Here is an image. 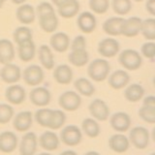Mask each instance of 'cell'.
<instances>
[{"mask_svg": "<svg viewBox=\"0 0 155 155\" xmlns=\"http://www.w3.org/2000/svg\"><path fill=\"white\" fill-rule=\"evenodd\" d=\"M89 7L96 14H105L109 10L110 0H89Z\"/></svg>", "mask_w": 155, "mask_h": 155, "instance_id": "obj_41", "label": "cell"}, {"mask_svg": "<svg viewBox=\"0 0 155 155\" xmlns=\"http://www.w3.org/2000/svg\"><path fill=\"white\" fill-rule=\"evenodd\" d=\"M52 110L51 109H40L35 113V120L38 124H40L42 127H47L50 122L51 114Z\"/></svg>", "mask_w": 155, "mask_h": 155, "instance_id": "obj_38", "label": "cell"}, {"mask_svg": "<svg viewBox=\"0 0 155 155\" xmlns=\"http://www.w3.org/2000/svg\"><path fill=\"white\" fill-rule=\"evenodd\" d=\"M81 139V131L76 125H68L60 132V140L68 147H76V145L80 144Z\"/></svg>", "mask_w": 155, "mask_h": 155, "instance_id": "obj_4", "label": "cell"}, {"mask_svg": "<svg viewBox=\"0 0 155 155\" xmlns=\"http://www.w3.org/2000/svg\"><path fill=\"white\" fill-rule=\"evenodd\" d=\"M14 116V109L11 105L0 104V124L9 123Z\"/></svg>", "mask_w": 155, "mask_h": 155, "instance_id": "obj_40", "label": "cell"}, {"mask_svg": "<svg viewBox=\"0 0 155 155\" xmlns=\"http://www.w3.org/2000/svg\"><path fill=\"white\" fill-rule=\"evenodd\" d=\"M150 155H155V153H154V152H152V153H151V154H150Z\"/></svg>", "mask_w": 155, "mask_h": 155, "instance_id": "obj_54", "label": "cell"}, {"mask_svg": "<svg viewBox=\"0 0 155 155\" xmlns=\"http://www.w3.org/2000/svg\"><path fill=\"white\" fill-rule=\"evenodd\" d=\"M142 53L143 56L153 60L155 56V44L152 41L143 44L142 46Z\"/></svg>", "mask_w": 155, "mask_h": 155, "instance_id": "obj_42", "label": "cell"}, {"mask_svg": "<svg viewBox=\"0 0 155 155\" xmlns=\"http://www.w3.org/2000/svg\"><path fill=\"white\" fill-rule=\"evenodd\" d=\"M119 63L125 69L130 71L138 70L142 66L143 58L140 53L135 50H125L119 54Z\"/></svg>", "mask_w": 155, "mask_h": 155, "instance_id": "obj_2", "label": "cell"}, {"mask_svg": "<svg viewBox=\"0 0 155 155\" xmlns=\"http://www.w3.org/2000/svg\"><path fill=\"white\" fill-rule=\"evenodd\" d=\"M38 155H51V154L48 153V152H43V153H40V154H38Z\"/></svg>", "mask_w": 155, "mask_h": 155, "instance_id": "obj_52", "label": "cell"}, {"mask_svg": "<svg viewBox=\"0 0 155 155\" xmlns=\"http://www.w3.org/2000/svg\"><path fill=\"white\" fill-rule=\"evenodd\" d=\"M111 5H113L114 13L119 15V16L127 15L132 9L131 0H113Z\"/></svg>", "mask_w": 155, "mask_h": 155, "instance_id": "obj_37", "label": "cell"}, {"mask_svg": "<svg viewBox=\"0 0 155 155\" xmlns=\"http://www.w3.org/2000/svg\"><path fill=\"white\" fill-rule=\"evenodd\" d=\"M143 106H147V107H152V108H155V97L150 95L145 97L143 99Z\"/></svg>", "mask_w": 155, "mask_h": 155, "instance_id": "obj_46", "label": "cell"}, {"mask_svg": "<svg viewBox=\"0 0 155 155\" xmlns=\"http://www.w3.org/2000/svg\"><path fill=\"white\" fill-rule=\"evenodd\" d=\"M7 0H0V9H1L2 7H3V5H4V3L6 2Z\"/></svg>", "mask_w": 155, "mask_h": 155, "instance_id": "obj_51", "label": "cell"}, {"mask_svg": "<svg viewBox=\"0 0 155 155\" xmlns=\"http://www.w3.org/2000/svg\"><path fill=\"white\" fill-rule=\"evenodd\" d=\"M110 67L109 62L103 58H98L92 61L88 68H87V74L91 80L94 81H103L109 77Z\"/></svg>", "mask_w": 155, "mask_h": 155, "instance_id": "obj_1", "label": "cell"}, {"mask_svg": "<svg viewBox=\"0 0 155 155\" xmlns=\"http://www.w3.org/2000/svg\"><path fill=\"white\" fill-rule=\"evenodd\" d=\"M130 81V76L127 72L117 70L109 77V84L114 89H121L125 87Z\"/></svg>", "mask_w": 155, "mask_h": 155, "instance_id": "obj_21", "label": "cell"}, {"mask_svg": "<svg viewBox=\"0 0 155 155\" xmlns=\"http://www.w3.org/2000/svg\"><path fill=\"white\" fill-rule=\"evenodd\" d=\"M15 58V48L13 43L7 39H0V63H11Z\"/></svg>", "mask_w": 155, "mask_h": 155, "instance_id": "obj_20", "label": "cell"}, {"mask_svg": "<svg viewBox=\"0 0 155 155\" xmlns=\"http://www.w3.org/2000/svg\"><path fill=\"white\" fill-rule=\"evenodd\" d=\"M80 11V3L78 0H69V1L57 7V12L62 18H70L75 17Z\"/></svg>", "mask_w": 155, "mask_h": 155, "instance_id": "obj_27", "label": "cell"}, {"mask_svg": "<svg viewBox=\"0 0 155 155\" xmlns=\"http://www.w3.org/2000/svg\"><path fill=\"white\" fill-rule=\"evenodd\" d=\"M18 140L17 135L11 131H5L0 134V151L12 153L18 147Z\"/></svg>", "mask_w": 155, "mask_h": 155, "instance_id": "obj_11", "label": "cell"}, {"mask_svg": "<svg viewBox=\"0 0 155 155\" xmlns=\"http://www.w3.org/2000/svg\"><path fill=\"white\" fill-rule=\"evenodd\" d=\"M11 1L14 3V4H17V5H21V4H23L24 2L26 1V0H11Z\"/></svg>", "mask_w": 155, "mask_h": 155, "instance_id": "obj_49", "label": "cell"}, {"mask_svg": "<svg viewBox=\"0 0 155 155\" xmlns=\"http://www.w3.org/2000/svg\"><path fill=\"white\" fill-rule=\"evenodd\" d=\"M33 123V115L29 110L18 113L14 117L13 126L18 132H27L31 128Z\"/></svg>", "mask_w": 155, "mask_h": 155, "instance_id": "obj_13", "label": "cell"}, {"mask_svg": "<svg viewBox=\"0 0 155 155\" xmlns=\"http://www.w3.org/2000/svg\"><path fill=\"white\" fill-rule=\"evenodd\" d=\"M17 18L23 24H30L35 19V11L33 6L29 4H21L16 12Z\"/></svg>", "mask_w": 155, "mask_h": 155, "instance_id": "obj_23", "label": "cell"}, {"mask_svg": "<svg viewBox=\"0 0 155 155\" xmlns=\"http://www.w3.org/2000/svg\"><path fill=\"white\" fill-rule=\"evenodd\" d=\"M144 95V89L143 87L139 84H132L129 86L126 87L124 91V96L126 100L129 102H138L143 98Z\"/></svg>", "mask_w": 155, "mask_h": 155, "instance_id": "obj_31", "label": "cell"}, {"mask_svg": "<svg viewBox=\"0 0 155 155\" xmlns=\"http://www.w3.org/2000/svg\"><path fill=\"white\" fill-rule=\"evenodd\" d=\"M84 155H100V153L97 152V151H88Z\"/></svg>", "mask_w": 155, "mask_h": 155, "instance_id": "obj_50", "label": "cell"}, {"mask_svg": "<svg viewBox=\"0 0 155 155\" xmlns=\"http://www.w3.org/2000/svg\"><path fill=\"white\" fill-rule=\"evenodd\" d=\"M53 78L60 84H68L72 81L73 79V71L66 64L57 66L53 72Z\"/></svg>", "mask_w": 155, "mask_h": 155, "instance_id": "obj_25", "label": "cell"}, {"mask_svg": "<svg viewBox=\"0 0 155 155\" xmlns=\"http://www.w3.org/2000/svg\"><path fill=\"white\" fill-rule=\"evenodd\" d=\"M60 155H78V154L74 150H65V151L60 153Z\"/></svg>", "mask_w": 155, "mask_h": 155, "instance_id": "obj_48", "label": "cell"}, {"mask_svg": "<svg viewBox=\"0 0 155 155\" xmlns=\"http://www.w3.org/2000/svg\"><path fill=\"white\" fill-rule=\"evenodd\" d=\"M84 133L89 138H97L100 135V125L94 118H85L81 123Z\"/></svg>", "mask_w": 155, "mask_h": 155, "instance_id": "obj_32", "label": "cell"}, {"mask_svg": "<svg viewBox=\"0 0 155 155\" xmlns=\"http://www.w3.org/2000/svg\"><path fill=\"white\" fill-rule=\"evenodd\" d=\"M75 88L78 90L79 93L81 95L86 96V97H90L94 94L95 92V87L92 84V82L88 81L85 78H80L75 81Z\"/></svg>", "mask_w": 155, "mask_h": 155, "instance_id": "obj_33", "label": "cell"}, {"mask_svg": "<svg viewBox=\"0 0 155 155\" xmlns=\"http://www.w3.org/2000/svg\"><path fill=\"white\" fill-rule=\"evenodd\" d=\"M135 1H137V2H140V1H143V0H135Z\"/></svg>", "mask_w": 155, "mask_h": 155, "instance_id": "obj_53", "label": "cell"}, {"mask_svg": "<svg viewBox=\"0 0 155 155\" xmlns=\"http://www.w3.org/2000/svg\"><path fill=\"white\" fill-rule=\"evenodd\" d=\"M39 23L45 32L52 33L58 26V18L55 13L43 15V16H39Z\"/></svg>", "mask_w": 155, "mask_h": 155, "instance_id": "obj_26", "label": "cell"}, {"mask_svg": "<svg viewBox=\"0 0 155 155\" xmlns=\"http://www.w3.org/2000/svg\"><path fill=\"white\" fill-rule=\"evenodd\" d=\"M142 19L137 17H132L127 19H123L121 25V35L126 37H135L140 33Z\"/></svg>", "mask_w": 155, "mask_h": 155, "instance_id": "obj_16", "label": "cell"}, {"mask_svg": "<svg viewBox=\"0 0 155 155\" xmlns=\"http://www.w3.org/2000/svg\"><path fill=\"white\" fill-rule=\"evenodd\" d=\"M0 78L6 84H16L21 78V68L16 64H12V63L4 64L2 69L0 70Z\"/></svg>", "mask_w": 155, "mask_h": 155, "instance_id": "obj_8", "label": "cell"}, {"mask_svg": "<svg viewBox=\"0 0 155 155\" xmlns=\"http://www.w3.org/2000/svg\"><path fill=\"white\" fill-rule=\"evenodd\" d=\"M22 77L26 84L36 86L44 81V71L40 66L30 65L24 69Z\"/></svg>", "mask_w": 155, "mask_h": 155, "instance_id": "obj_7", "label": "cell"}, {"mask_svg": "<svg viewBox=\"0 0 155 155\" xmlns=\"http://www.w3.org/2000/svg\"><path fill=\"white\" fill-rule=\"evenodd\" d=\"M14 41L17 43V45L32 40V31L30 28L26 26H21L18 27L16 30L14 31L13 34Z\"/></svg>", "mask_w": 155, "mask_h": 155, "instance_id": "obj_36", "label": "cell"}, {"mask_svg": "<svg viewBox=\"0 0 155 155\" xmlns=\"http://www.w3.org/2000/svg\"><path fill=\"white\" fill-rule=\"evenodd\" d=\"M119 43L113 38H106L103 41H101L98 45V52L100 54L106 57L110 58L114 57L119 51Z\"/></svg>", "mask_w": 155, "mask_h": 155, "instance_id": "obj_12", "label": "cell"}, {"mask_svg": "<svg viewBox=\"0 0 155 155\" xmlns=\"http://www.w3.org/2000/svg\"><path fill=\"white\" fill-rule=\"evenodd\" d=\"M89 113L93 118L99 121H106L110 116V109L105 101L101 99H95L90 103Z\"/></svg>", "mask_w": 155, "mask_h": 155, "instance_id": "obj_9", "label": "cell"}, {"mask_svg": "<svg viewBox=\"0 0 155 155\" xmlns=\"http://www.w3.org/2000/svg\"><path fill=\"white\" fill-rule=\"evenodd\" d=\"M51 46L57 52H64L70 46V38L64 32H58L51 37Z\"/></svg>", "mask_w": 155, "mask_h": 155, "instance_id": "obj_22", "label": "cell"}, {"mask_svg": "<svg viewBox=\"0 0 155 155\" xmlns=\"http://www.w3.org/2000/svg\"><path fill=\"white\" fill-rule=\"evenodd\" d=\"M68 58L71 64L77 67H82L88 62L89 55L86 51V48H77V50H71Z\"/></svg>", "mask_w": 155, "mask_h": 155, "instance_id": "obj_29", "label": "cell"}, {"mask_svg": "<svg viewBox=\"0 0 155 155\" xmlns=\"http://www.w3.org/2000/svg\"><path fill=\"white\" fill-rule=\"evenodd\" d=\"M39 144L47 151H53L59 147V138L54 132L46 131L39 138Z\"/></svg>", "mask_w": 155, "mask_h": 155, "instance_id": "obj_18", "label": "cell"}, {"mask_svg": "<svg viewBox=\"0 0 155 155\" xmlns=\"http://www.w3.org/2000/svg\"><path fill=\"white\" fill-rule=\"evenodd\" d=\"M31 103L38 107H45L50 104L51 95V92L46 87H35L34 89L31 90L30 95H29Z\"/></svg>", "mask_w": 155, "mask_h": 155, "instance_id": "obj_14", "label": "cell"}, {"mask_svg": "<svg viewBox=\"0 0 155 155\" xmlns=\"http://www.w3.org/2000/svg\"><path fill=\"white\" fill-rule=\"evenodd\" d=\"M129 142L132 143L136 148L144 149L149 144L150 136L147 128L143 126L134 127L129 133Z\"/></svg>", "mask_w": 155, "mask_h": 155, "instance_id": "obj_3", "label": "cell"}, {"mask_svg": "<svg viewBox=\"0 0 155 155\" xmlns=\"http://www.w3.org/2000/svg\"><path fill=\"white\" fill-rule=\"evenodd\" d=\"M18 57L21 61L28 62L32 60L36 53V47L32 40L24 42L18 45Z\"/></svg>", "mask_w": 155, "mask_h": 155, "instance_id": "obj_24", "label": "cell"}, {"mask_svg": "<svg viewBox=\"0 0 155 155\" xmlns=\"http://www.w3.org/2000/svg\"><path fill=\"white\" fill-rule=\"evenodd\" d=\"M38 55L41 64L42 66H44V68H46L48 70H51L54 67V59H53V54L50 47L42 45L39 48Z\"/></svg>", "mask_w": 155, "mask_h": 155, "instance_id": "obj_30", "label": "cell"}, {"mask_svg": "<svg viewBox=\"0 0 155 155\" xmlns=\"http://www.w3.org/2000/svg\"><path fill=\"white\" fill-rule=\"evenodd\" d=\"M140 32H142L145 39L153 41L155 39V19L150 18L145 21H142Z\"/></svg>", "mask_w": 155, "mask_h": 155, "instance_id": "obj_35", "label": "cell"}, {"mask_svg": "<svg viewBox=\"0 0 155 155\" xmlns=\"http://www.w3.org/2000/svg\"><path fill=\"white\" fill-rule=\"evenodd\" d=\"M139 115L143 121L149 124L155 123V108L143 106L139 110Z\"/></svg>", "mask_w": 155, "mask_h": 155, "instance_id": "obj_39", "label": "cell"}, {"mask_svg": "<svg viewBox=\"0 0 155 155\" xmlns=\"http://www.w3.org/2000/svg\"><path fill=\"white\" fill-rule=\"evenodd\" d=\"M110 123L111 128L116 132H126L131 127V117L128 114L118 111L110 116Z\"/></svg>", "mask_w": 155, "mask_h": 155, "instance_id": "obj_10", "label": "cell"}, {"mask_svg": "<svg viewBox=\"0 0 155 155\" xmlns=\"http://www.w3.org/2000/svg\"><path fill=\"white\" fill-rule=\"evenodd\" d=\"M145 8H147L150 15L155 16V0H147Z\"/></svg>", "mask_w": 155, "mask_h": 155, "instance_id": "obj_45", "label": "cell"}, {"mask_svg": "<svg viewBox=\"0 0 155 155\" xmlns=\"http://www.w3.org/2000/svg\"><path fill=\"white\" fill-rule=\"evenodd\" d=\"M65 121H66V114L64 111L60 110H52L48 128H50L51 130H58L64 125Z\"/></svg>", "mask_w": 155, "mask_h": 155, "instance_id": "obj_34", "label": "cell"}, {"mask_svg": "<svg viewBox=\"0 0 155 155\" xmlns=\"http://www.w3.org/2000/svg\"><path fill=\"white\" fill-rule=\"evenodd\" d=\"M122 18L114 17L110 18L103 23L104 31L110 36H119L121 35V25L123 22Z\"/></svg>", "mask_w": 155, "mask_h": 155, "instance_id": "obj_28", "label": "cell"}, {"mask_svg": "<svg viewBox=\"0 0 155 155\" xmlns=\"http://www.w3.org/2000/svg\"><path fill=\"white\" fill-rule=\"evenodd\" d=\"M5 97H6L7 101L10 104L21 105L25 100L26 92L21 85L13 84L9 86L5 91Z\"/></svg>", "mask_w": 155, "mask_h": 155, "instance_id": "obj_15", "label": "cell"}, {"mask_svg": "<svg viewBox=\"0 0 155 155\" xmlns=\"http://www.w3.org/2000/svg\"><path fill=\"white\" fill-rule=\"evenodd\" d=\"M77 48H86V41L84 36H77L71 44V50Z\"/></svg>", "mask_w": 155, "mask_h": 155, "instance_id": "obj_44", "label": "cell"}, {"mask_svg": "<svg viewBox=\"0 0 155 155\" xmlns=\"http://www.w3.org/2000/svg\"><path fill=\"white\" fill-rule=\"evenodd\" d=\"M77 24L84 33H91L95 30L97 21L93 14H91L90 12H84L80 14Z\"/></svg>", "mask_w": 155, "mask_h": 155, "instance_id": "obj_19", "label": "cell"}, {"mask_svg": "<svg viewBox=\"0 0 155 155\" xmlns=\"http://www.w3.org/2000/svg\"><path fill=\"white\" fill-rule=\"evenodd\" d=\"M51 1L56 7H59V6H61L62 4H64L65 2L69 1V0H51Z\"/></svg>", "mask_w": 155, "mask_h": 155, "instance_id": "obj_47", "label": "cell"}, {"mask_svg": "<svg viewBox=\"0 0 155 155\" xmlns=\"http://www.w3.org/2000/svg\"><path fill=\"white\" fill-rule=\"evenodd\" d=\"M38 147V139L35 133L27 132L23 135L19 143V154L21 155H35Z\"/></svg>", "mask_w": 155, "mask_h": 155, "instance_id": "obj_6", "label": "cell"}, {"mask_svg": "<svg viewBox=\"0 0 155 155\" xmlns=\"http://www.w3.org/2000/svg\"><path fill=\"white\" fill-rule=\"evenodd\" d=\"M58 103L63 110L75 111L80 108L81 104V98L75 91H65L59 96Z\"/></svg>", "mask_w": 155, "mask_h": 155, "instance_id": "obj_5", "label": "cell"}, {"mask_svg": "<svg viewBox=\"0 0 155 155\" xmlns=\"http://www.w3.org/2000/svg\"><path fill=\"white\" fill-rule=\"evenodd\" d=\"M51 13H54V9H53V6L51 3L44 1V2H41L37 6L38 16H43V15H47Z\"/></svg>", "mask_w": 155, "mask_h": 155, "instance_id": "obj_43", "label": "cell"}, {"mask_svg": "<svg viewBox=\"0 0 155 155\" xmlns=\"http://www.w3.org/2000/svg\"><path fill=\"white\" fill-rule=\"evenodd\" d=\"M109 147L116 153H124L129 149V139L123 134H114L109 140Z\"/></svg>", "mask_w": 155, "mask_h": 155, "instance_id": "obj_17", "label": "cell"}]
</instances>
